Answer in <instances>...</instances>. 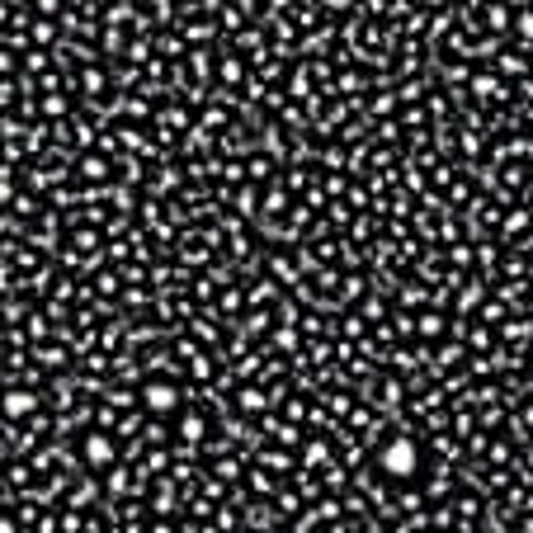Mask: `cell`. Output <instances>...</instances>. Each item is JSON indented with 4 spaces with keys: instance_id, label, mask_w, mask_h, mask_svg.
Returning <instances> with one entry per match:
<instances>
[{
    "instance_id": "obj_3",
    "label": "cell",
    "mask_w": 533,
    "mask_h": 533,
    "mask_svg": "<svg viewBox=\"0 0 533 533\" xmlns=\"http://www.w3.org/2000/svg\"><path fill=\"white\" fill-rule=\"evenodd\" d=\"M0 411H5V420H24L38 411V397L28 392V387H10L5 397H0Z\"/></svg>"
},
{
    "instance_id": "obj_1",
    "label": "cell",
    "mask_w": 533,
    "mask_h": 533,
    "mask_svg": "<svg viewBox=\"0 0 533 533\" xmlns=\"http://www.w3.org/2000/svg\"><path fill=\"white\" fill-rule=\"evenodd\" d=\"M377 472L392 481H411L420 472V444L406 439V434H392L382 449H377Z\"/></svg>"
},
{
    "instance_id": "obj_5",
    "label": "cell",
    "mask_w": 533,
    "mask_h": 533,
    "mask_svg": "<svg viewBox=\"0 0 533 533\" xmlns=\"http://www.w3.org/2000/svg\"><path fill=\"white\" fill-rule=\"evenodd\" d=\"M151 533H175V529H170V524H156V529H151Z\"/></svg>"
},
{
    "instance_id": "obj_6",
    "label": "cell",
    "mask_w": 533,
    "mask_h": 533,
    "mask_svg": "<svg viewBox=\"0 0 533 533\" xmlns=\"http://www.w3.org/2000/svg\"><path fill=\"white\" fill-rule=\"evenodd\" d=\"M0 359H5V345H0Z\"/></svg>"
},
{
    "instance_id": "obj_2",
    "label": "cell",
    "mask_w": 533,
    "mask_h": 533,
    "mask_svg": "<svg viewBox=\"0 0 533 533\" xmlns=\"http://www.w3.org/2000/svg\"><path fill=\"white\" fill-rule=\"evenodd\" d=\"M142 401H147V411L170 415V411L180 406V387H175V382H147V387H142Z\"/></svg>"
},
{
    "instance_id": "obj_4",
    "label": "cell",
    "mask_w": 533,
    "mask_h": 533,
    "mask_svg": "<svg viewBox=\"0 0 533 533\" xmlns=\"http://www.w3.org/2000/svg\"><path fill=\"white\" fill-rule=\"evenodd\" d=\"M80 453H85V462H90V467H109V462L118 458V444H113L109 434H85Z\"/></svg>"
}]
</instances>
